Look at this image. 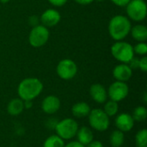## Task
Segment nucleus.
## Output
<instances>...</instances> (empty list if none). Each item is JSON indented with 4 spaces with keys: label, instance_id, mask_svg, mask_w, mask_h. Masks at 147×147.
Returning <instances> with one entry per match:
<instances>
[{
    "label": "nucleus",
    "instance_id": "7c9ffc66",
    "mask_svg": "<svg viewBox=\"0 0 147 147\" xmlns=\"http://www.w3.org/2000/svg\"><path fill=\"white\" fill-rule=\"evenodd\" d=\"M76 3H79V4H82V5H86V4H90L93 1L95 0H74Z\"/></svg>",
    "mask_w": 147,
    "mask_h": 147
},
{
    "label": "nucleus",
    "instance_id": "b1692460",
    "mask_svg": "<svg viewBox=\"0 0 147 147\" xmlns=\"http://www.w3.org/2000/svg\"><path fill=\"white\" fill-rule=\"evenodd\" d=\"M134 52L139 55H146L147 53V45L145 42H139L134 47Z\"/></svg>",
    "mask_w": 147,
    "mask_h": 147
},
{
    "label": "nucleus",
    "instance_id": "a211bd4d",
    "mask_svg": "<svg viewBox=\"0 0 147 147\" xmlns=\"http://www.w3.org/2000/svg\"><path fill=\"white\" fill-rule=\"evenodd\" d=\"M132 37L140 42H144L147 40V28L145 25H136L131 28Z\"/></svg>",
    "mask_w": 147,
    "mask_h": 147
},
{
    "label": "nucleus",
    "instance_id": "393cba45",
    "mask_svg": "<svg viewBox=\"0 0 147 147\" xmlns=\"http://www.w3.org/2000/svg\"><path fill=\"white\" fill-rule=\"evenodd\" d=\"M139 68L144 72L147 71V58L146 56L139 59Z\"/></svg>",
    "mask_w": 147,
    "mask_h": 147
},
{
    "label": "nucleus",
    "instance_id": "2f4dec72",
    "mask_svg": "<svg viewBox=\"0 0 147 147\" xmlns=\"http://www.w3.org/2000/svg\"><path fill=\"white\" fill-rule=\"evenodd\" d=\"M23 103H24V109H27L32 108L33 106L32 101H23Z\"/></svg>",
    "mask_w": 147,
    "mask_h": 147
},
{
    "label": "nucleus",
    "instance_id": "f03ea898",
    "mask_svg": "<svg viewBox=\"0 0 147 147\" xmlns=\"http://www.w3.org/2000/svg\"><path fill=\"white\" fill-rule=\"evenodd\" d=\"M43 90V84L35 78L23 79L18 85L17 92L22 101H32L36 98Z\"/></svg>",
    "mask_w": 147,
    "mask_h": 147
},
{
    "label": "nucleus",
    "instance_id": "dca6fc26",
    "mask_svg": "<svg viewBox=\"0 0 147 147\" xmlns=\"http://www.w3.org/2000/svg\"><path fill=\"white\" fill-rule=\"evenodd\" d=\"M90 110L91 109H90V105L88 103L84 102H77L71 108L72 115L75 117H78V118H84V117L88 116Z\"/></svg>",
    "mask_w": 147,
    "mask_h": 147
},
{
    "label": "nucleus",
    "instance_id": "9d476101",
    "mask_svg": "<svg viewBox=\"0 0 147 147\" xmlns=\"http://www.w3.org/2000/svg\"><path fill=\"white\" fill-rule=\"evenodd\" d=\"M60 19L61 16L59 12L54 9H48L45 10L40 16V22L42 25L47 28H51L57 25Z\"/></svg>",
    "mask_w": 147,
    "mask_h": 147
},
{
    "label": "nucleus",
    "instance_id": "412c9836",
    "mask_svg": "<svg viewBox=\"0 0 147 147\" xmlns=\"http://www.w3.org/2000/svg\"><path fill=\"white\" fill-rule=\"evenodd\" d=\"M119 110V106H118V102H115V101H108L105 105H104V109L103 111L106 113V115L108 116H114L118 113Z\"/></svg>",
    "mask_w": 147,
    "mask_h": 147
},
{
    "label": "nucleus",
    "instance_id": "a878e982",
    "mask_svg": "<svg viewBox=\"0 0 147 147\" xmlns=\"http://www.w3.org/2000/svg\"><path fill=\"white\" fill-rule=\"evenodd\" d=\"M53 6H57V7H61L63 5H65L68 0H47Z\"/></svg>",
    "mask_w": 147,
    "mask_h": 147
},
{
    "label": "nucleus",
    "instance_id": "72a5a7b5",
    "mask_svg": "<svg viewBox=\"0 0 147 147\" xmlns=\"http://www.w3.org/2000/svg\"><path fill=\"white\" fill-rule=\"evenodd\" d=\"M96 1H100V2H102V1H103V0H96Z\"/></svg>",
    "mask_w": 147,
    "mask_h": 147
},
{
    "label": "nucleus",
    "instance_id": "5701e85b",
    "mask_svg": "<svg viewBox=\"0 0 147 147\" xmlns=\"http://www.w3.org/2000/svg\"><path fill=\"white\" fill-rule=\"evenodd\" d=\"M137 146H147V130L142 129L139 131L135 137Z\"/></svg>",
    "mask_w": 147,
    "mask_h": 147
},
{
    "label": "nucleus",
    "instance_id": "cd10ccee",
    "mask_svg": "<svg viewBox=\"0 0 147 147\" xmlns=\"http://www.w3.org/2000/svg\"><path fill=\"white\" fill-rule=\"evenodd\" d=\"M129 66L131 67V69H136V68H139V59H136V58H133L132 60L128 63Z\"/></svg>",
    "mask_w": 147,
    "mask_h": 147
},
{
    "label": "nucleus",
    "instance_id": "4468645a",
    "mask_svg": "<svg viewBox=\"0 0 147 147\" xmlns=\"http://www.w3.org/2000/svg\"><path fill=\"white\" fill-rule=\"evenodd\" d=\"M90 95L97 103H104L108 98V92L101 84H92L90 88Z\"/></svg>",
    "mask_w": 147,
    "mask_h": 147
},
{
    "label": "nucleus",
    "instance_id": "4be33fe9",
    "mask_svg": "<svg viewBox=\"0 0 147 147\" xmlns=\"http://www.w3.org/2000/svg\"><path fill=\"white\" fill-rule=\"evenodd\" d=\"M132 116L134 121H138V122L144 121L147 117V109L145 107L139 106L134 109Z\"/></svg>",
    "mask_w": 147,
    "mask_h": 147
},
{
    "label": "nucleus",
    "instance_id": "6e6552de",
    "mask_svg": "<svg viewBox=\"0 0 147 147\" xmlns=\"http://www.w3.org/2000/svg\"><path fill=\"white\" fill-rule=\"evenodd\" d=\"M56 71L60 78L64 80H70L77 75L78 66L73 60L65 59L59 61L57 65Z\"/></svg>",
    "mask_w": 147,
    "mask_h": 147
},
{
    "label": "nucleus",
    "instance_id": "ddd939ff",
    "mask_svg": "<svg viewBox=\"0 0 147 147\" xmlns=\"http://www.w3.org/2000/svg\"><path fill=\"white\" fill-rule=\"evenodd\" d=\"M60 108V100L55 96H47L41 102V109L47 115L55 114Z\"/></svg>",
    "mask_w": 147,
    "mask_h": 147
},
{
    "label": "nucleus",
    "instance_id": "bb28decb",
    "mask_svg": "<svg viewBox=\"0 0 147 147\" xmlns=\"http://www.w3.org/2000/svg\"><path fill=\"white\" fill-rule=\"evenodd\" d=\"M113 3L120 7H125L131 0H111Z\"/></svg>",
    "mask_w": 147,
    "mask_h": 147
},
{
    "label": "nucleus",
    "instance_id": "39448f33",
    "mask_svg": "<svg viewBox=\"0 0 147 147\" xmlns=\"http://www.w3.org/2000/svg\"><path fill=\"white\" fill-rule=\"evenodd\" d=\"M89 123L90 126L99 132L106 131L110 125L109 116L106 115V113L100 109H95L90 110L89 114Z\"/></svg>",
    "mask_w": 147,
    "mask_h": 147
},
{
    "label": "nucleus",
    "instance_id": "c85d7f7f",
    "mask_svg": "<svg viewBox=\"0 0 147 147\" xmlns=\"http://www.w3.org/2000/svg\"><path fill=\"white\" fill-rule=\"evenodd\" d=\"M86 147H103V145L101 141L98 140H92L90 143H89Z\"/></svg>",
    "mask_w": 147,
    "mask_h": 147
},
{
    "label": "nucleus",
    "instance_id": "aec40b11",
    "mask_svg": "<svg viewBox=\"0 0 147 147\" xmlns=\"http://www.w3.org/2000/svg\"><path fill=\"white\" fill-rule=\"evenodd\" d=\"M65 142L58 135H51L49 136L44 142L43 147H64Z\"/></svg>",
    "mask_w": 147,
    "mask_h": 147
},
{
    "label": "nucleus",
    "instance_id": "f8f14e48",
    "mask_svg": "<svg viewBox=\"0 0 147 147\" xmlns=\"http://www.w3.org/2000/svg\"><path fill=\"white\" fill-rule=\"evenodd\" d=\"M133 75V69L128 65V64H120L116 65L113 70V76L116 81L127 82Z\"/></svg>",
    "mask_w": 147,
    "mask_h": 147
},
{
    "label": "nucleus",
    "instance_id": "f257e3e1",
    "mask_svg": "<svg viewBox=\"0 0 147 147\" xmlns=\"http://www.w3.org/2000/svg\"><path fill=\"white\" fill-rule=\"evenodd\" d=\"M132 28L129 19L121 15L115 16L109 23V33L112 39L120 41L125 39Z\"/></svg>",
    "mask_w": 147,
    "mask_h": 147
},
{
    "label": "nucleus",
    "instance_id": "20e7f679",
    "mask_svg": "<svg viewBox=\"0 0 147 147\" xmlns=\"http://www.w3.org/2000/svg\"><path fill=\"white\" fill-rule=\"evenodd\" d=\"M54 130L56 132V135L60 137L62 140H71L77 134L78 124L71 118H65L57 122Z\"/></svg>",
    "mask_w": 147,
    "mask_h": 147
},
{
    "label": "nucleus",
    "instance_id": "423d86ee",
    "mask_svg": "<svg viewBox=\"0 0 147 147\" xmlns=\"http://www.w3.org/2000/svg\"><path fill=\"white\" fill-rule=\"evenodd\" d=\"M127 13L130 19L141 22L146 17L147 7L145 0H131L127 4Z\"/></svg>",
    "mask_w": 147,
    "mask_h": 147
},
{
    "label": "nucleus",
    "instance_id": "1a4fd4ad",
    "mask_svg": "<svg viewBox=\"0 0 147 147\" xmlns=\"http://www.w3.org/2000/svg\"><path fill=\"white\" fill-rule=\"evenodd\" d=\"M128 93V85L125 82L121 81H115V83L110 84L108 90V96H109L110 100L117 102L124 100L127 96Z\"/></svg>",
    "mask_w": 147,
    "mask_h": 147
},
{
    "label": "nucleus",
    "instance_id": "9b49d317",
    "mask_svg": "<svg viewBox=\"0 0 147 147\" xmlns=\"http://www.w3.org/2000/svg\"><path fill=\"white\" fill-rule=\"evenodd\" d=\"M115 126L118 130L121 132H129L134 126V120L133 116L127 113H121L117 115L115 119Z\"/></svg>",
    "mask_w": 147,
    "mask_h": 147
},
{
    "label": "nucleus",
    "instance_id": "c756f323",
    "mask_svg": "<svg viewBox=\"0 0 147 147\" xmlns=\"http://www.w3.org/2000/svg\"><path fill=\"white\" fill-rule=\"evenodd\" d=\"M64 147H85L84 145H82L81 143H79L78 140L77 141H71L70 143H68L67 145H65Z\"/></svg>",
    "mask_w": 147,
    "mask_h": 147
},
{
    "label": "nucleus",
    "instance_id": "f704fd0d",
    "mask_svg": "<svg viewBox=\"0 0 147 147\" xmlns=\"http://www.w3.org/2000/svg\"><path fill=\"white\" fill-rule=\"evenodd\" d=\"M137 147H147L146 146H137Z\"/></svg>",
    "mask_w": 147,
    "mask_h": 147
},
{
    "label": "nucleus",
    "instance_id": "2eb2a0df",
    "mask_svg": "<svg viewBox=\"0 0 147 147\" xmlns=\"http://www.w3.org/2000/svg\"><path fill=\"white\" fill-rule=\"evenodd\" d=\"M24 109V103L21 98L12 99L7 106V112L12 116H16L22 114Z\"/></svg>",
    "mask_w": 147,
    "mask_h": 147
},
{
    "label": "nucleus",
    "instance_id": "473e14b6",
    "mask_svg": "<svg viewBox=\"0 0 147 147\" xmlns=\"http://www.w3.org/2000/svg\"><path fill=\"white\" fill-rule=\"evenodd\" d=\"M9 0H0V2L1 3H8Z\"/></svg>",
    "mask_w": 147,
    "mask_h": 147
},
{
    "label": "nucleus",
    "instance_id": "6ab92c4d",
    "mask_svg": "<svg viewBox=\"0 0 147 147\" xmlns=\"http://www.w3.org/2000/svg\"><path fill=\"white\" fill-rule=\"evenodd\" d=\"M125 136L124 133L120 130H115L112 132L109 137V142L112 147H121L124 144Z\"/></svg>",
    "mask_w": 147,
    "mask_h": 147
},
{
    "label": "nucleus",
    "instance_id": "7ed1b4c3",
    "mask_svg": "<svg viewBox=\"0 0 147 147\" xmlns=\"http://www.w3.org/2000/svg\"><path fill=\"white\" fill-rule=\"evenodd\" d=\"M111 53L118 61L128 64L134 57V47L126 41H116L111 47Z\"/></svg>",
    "mask_w": 147,
    "mask_h": 147
},
{
    "label": "nucleus",
    "instance_id": "0eeeda50",
    "mask_svg": "<svg viewBox=\"0 0 147 147\" xmlns=\"http://www.w3.org/2000/svg\"><path fill=\"white\" fill-rule=\"evenodd\" d=\"M49 30L43 25L33 27L29 33L28 41L33 47H40L44 46L49 39Z\"/></svg>",
    "mask_w": 147,
    "mask_h": 147
},
{
    "label": "nucleus",
    "instance_id": "f3484780",
    "mask_svg": "<svg viewBox=\"0 0 147 147\" xmlns=\"http://www.w3.org/2000/svg\"><path fill=\"white\" fill-rule=\"evenodd\" d=\"M77 137H78V141L84 145V146H87L89 143H90L93 140V133L92 131L87 127H80L78 132H77Z\"/></svg>",
    "mask_w": 147,
    "mask_h": 147
}]
</instances>
